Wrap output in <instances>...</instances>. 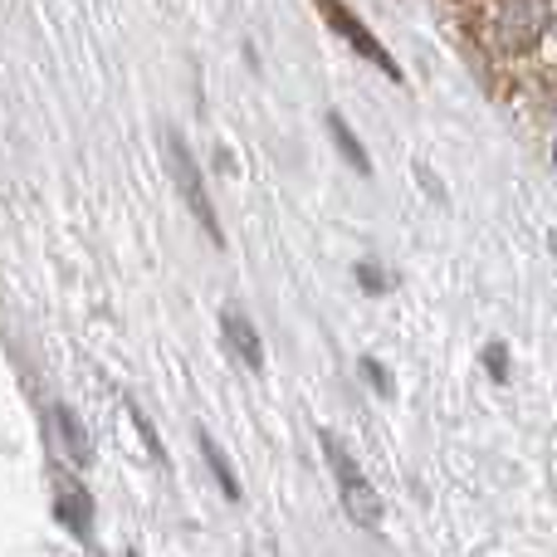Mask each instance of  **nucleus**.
Segmentation results:
<instances>
[{"mask_svg": "<svg viewBox=\"0 0 557 557\" xmlns=\"http://www.w3.org/2000/svg\"><path fill=\"white\" fill-rule=\"evenodd\" d=\"M323 455H327V470H333V480H337V494H343L347 519H352L357 529H367V533H382V494L367 484L362 465H357L327 431H323Z\"/></svg>", "mask_w": 557, "mask_h": 557, "instance_id": "nucleus-1", "label": "nucleus"}, {"mask_svg": "<svg viewBox=\"0 0 557 557\" xmlns=\"http://www.w3.org/2000/svg\"><path fill=\"white\" fill-rule=\"evenodd\" d=\"M162 147H166V172H172V182H176V191H182V201L191 206V215L206 225V235H211V240L221 245V240H225V235H221V221H215V206H211V196H206L201 166H196V157L186 152L182 133H172V127H166Z\"/></svg>", "mask_w": 557, "mask_h": 557, "instance_id": "nucleus-2", "label": "nucleus"}, {"mask_svg": "<svg viewBox=\"0 0 557 557\" xmlns=\"http://www.w3.org/2000/svg\"><path fill=\"white\" fill-rule=\"evenodd\" d=\"M318 10H323V15H327V25H333V29H337V35H343V39H347V45H352V49H357V54H362V59H367V64H372V69H382V74H386V78H396V84H401V69H396V59H392V54H386V49H382V45H376V39H372V29H367V25H362V20H357V15H352V10H347V5H343V0H318Z\"/></svg>", "mask_w": 557, "mask_h": 557, "instance_id": "nucleus-3", "label": "nucleus"}, {"mask_svg": "<svg viewBox=\"0 0 557 557\" xmlns=\"http://www.w3.org/2000/svg\"><path fill=\"white\" fill-rule=\"evenodd\" d=\"M54 513H59V523H64L69 533H78L84 543L94 539V499H88L84 484L59 480L54 484Z\"/></svg>", "mask_w": 557, "mask_h": 557, "instance_id": "nucleus-4", "label": "nucleus"}, {"mask_svg": "<svg viewBox=\"0 0 557 557\" xmlns=\"http://www.w3.org/2000/svg\"><path fill=\"white\" fill-rule=\"evenodd\" d=\"M543 15H548V0H504L499 10V35H509L513 45H529L539 35Z\"/></svg>", "mask_w": 557, "mask_h": 557, "instance_id": "nucleus-5", "label": "nucleus"}, {"mask_svg": "<svg viewBox=\"0 0 557 557\" xmlns=\"http://www.w3.org/2000/svg\"><path fill=\"white\" fill-rule=\"evenodd\" d=\"M49 431H54V441L64 445L69 460H78V465L94 460V441H88L84 421H78V416L69 411V406H49Z\"/></svg>", "mask_w": 557, "mask_h": 557, "instance_id": "nucleus-6", "label": "nucleus"}, {"mask_svg": "<svg viewBox=\"0 0 557 557\" xmlns=\"http://www.w3.org/2000/svg\"><path fill=\"white\" fill-rule=\"evenodd\" d=\"M221 327H225V343L240 352V362L250 367V372H264V347H260V333H255L250 318H245L240 308H225Z\"/></svg>", "mask_w": 557, "mask_h": 557, "instance_id": "nucleus-7", "label": "nucleus"}, {"mask_svg": "<svg viewBox=\"0 0 557 557\" xmlns=\"http://www.w3.org/2000/svg\"><path fill=\"white\" fill-rule=\"evenodd\" d=\"M327 133H333V147H337V152H343L347 162H352V172H362V176L372 172V157H367V147L357 143L352 127L343 123V113H327Z\"/></svg>", "mask_w": 557, "mask_h": 557, "instance_id": "nucleus-8", "label": "nucleus"}, {"mask_svg": "<svg viewBox=\"0 0 557 557\" xmlns=\"http://www.w3.org/2000/svg\"><path fill=\"white\" fill-rule=\"evenodd\" d=\"M196 441H201V455H206V465H211V474H215V480H221L225 499H240V474L231 470V460H225V455H221V445H215L206 431L196 435Z\"/></svg>", "mask_w": 557, "mask_h": 557, "instance_id": "nucleus-9", "label": "nucleus"}, {"mask_svg": "<svg viewBox=\"0 0 557 557\" xmlns=\"http://www.w3.org/2000/svg\"><path fill=\"white\" fill-rule=\"evenodd\" d=\"M127 416H133V425L137 431H143V441H147V450H152V460H162L166 465V450H162V435L152 431V421H147L143 411H137V406H127Z\"/></svg>", "mask_w": 557, "mask_h": 557, "instance_id": "nucleus-10", "label": "nucleus"}, {"mask_svg": "<svg viewBox=\"0 0 557 557\" xmlns=\"http://www.w3.org/2000/svg\"><path fill=\"white\" fill-rule=\"evenodd\" d=\"M362 376H367V382H372V392L392 396V376L382 372V362H376V357H362Z\"/></svg>", "mask_w": 557, "mask_h": 557, "instance_id": "nucleus-11", "label": "nucleus"}, {"mask_svg": "<svg viewBox=\"0 0 557 557\" xmlns=\"http://www.w3.org/2000/svg\"><path fill=\"white\" fill-rule=\"evenodd\" d=\"M484 367H490V376L504 382V372H509V352H504V347H484Z\"/></svg>", "mask_w": 557, "mask_h": 557, "instance_id": "nucleus-12", "label": "nucleus"}, {"mask_svg": "<svg viewBox=\"0 0 557 557\" xmlns=\"http://www.w3.org/2000/svg\"><path fill=\"white\" fill-rule=\"evenodd\" d=\"M357 278H362V288H372V294L382 288V274H376L372 264H357Z\"/></svg>", "mask_w": 557, "mask_h": 557, "instance_id": "nucleus-13", "label": "nucleus"}]
</instances>
